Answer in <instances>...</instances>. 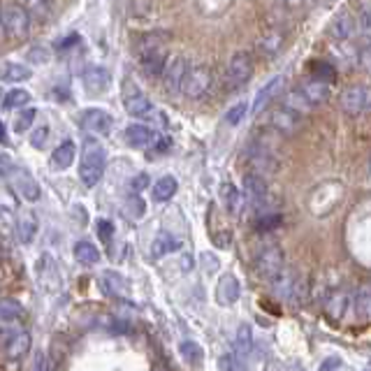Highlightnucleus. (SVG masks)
<instances>
[{
  "mask_svg": "<svg viewBox=\"0 0 371 371\" xmlns=\"http://www.w3.org/2000/svg\"><path fill=\"white\" fill-rule=\"evenodd\" d=\"M105 168H107V154H105V147L96 139H86L84 151H82V163H79V179L86 188H93L96 183H100V179L105 174Z\"/></svg>",
  "mask_w": 371,
  "mask_h": 371,
  "instance_id": "nucleus-1",
  "label": "nucleus"
},
{
  "mask_svg": "<svg viewBox=\"0 0 371 371\" xmlns=\"http://www.w3.org/2000/svg\"><path fill=\"white\" fill-rule=\"evenodd\" d=\"M0 174L8 179L10 186L17 190L19 195L24 197V200L37 202L39 195H42V190H39V183L35 181V179H33L24 168H19V165L12 163L10 158H0Z\"/></svg>",
  "mask_w": 371,
  "mask_h": 371,
  "instance_id": "nucleus-2",
  "label": "nucleus"
},
{
  "mask_svg": "<svg viewBox=\"0 0 371 371\" xmlns=\"http://www.w3.org/2000/svg\"><path fill=\"white\" fill-rule=\"evenodd\" d=\"M0 30L10 39H24L30 33V15L21 5H5L0 10Z\"/></svg>",
  "mask_w": 371,
  "mask_h": 371,
  "instance_id": "nucleus-3",
  "label": "nucleus"
},
{
  "mask_svg": "<svg viewBox=\"0 0 371 371\" xmlns=\"http://www.w3.org/2000/svg\"><path fill=\"white\" fill-rule=\"evenodd\" d=\"M211 82H214V77H211V70L204 68V65H195V68H188L186 70V75L181 79V91L186 98H202L204 93L211 89Z\"/></svg>",
  "mask_w": 371,
  "mask_h": 371,
  "instance_id": "nucleus-4",
  "label": "nucleus"
},
{
  "mask_svg": "<svg viewBox=\"0 0 371 371\" xmlns=\"http://www.w3.org/2000/svg\"><path fill=\"white\" fill-rule=\"evenodd\" d=\"M123 107L135 118H149L154 114V105H151L149 98L144 96V93L137 89V84L130 82V79L123 82Z\"/></svg>",
  "mask_w": 371,
  "mask_h": 371,
  "instance_id": "nucleus-5",
  "label": "nucleus"
},
{
  "mask_svg": "<svg viewBox=\"0 0 371 371\" xmlns=\"http://www.w3.org/2000/svg\"><path fill=\"white\" fill-rule=\"evenodd\" d=\"M168 63V51L161 42H154L149 37V42L142 44V70L149 77H161Z\"/></svg>",
  "mask_w": 371,
  "mask_h": 371,
  "instance_id": "nucleus-6",
  "label": "nucleus"
},
{
  "mask_svg": "<svg viewBox=\"0 0 371 371\" xmlns=\"http://www.w3.org/2000/svg\"><path fill=\"white\" fill-rule=\"evenodd\" d=\"M79 125H82L86 132H93V135H109L111 128H114V118H111L109 111L89 107L79 116Z\"/></svg>",
  "mask_w": 371,
  "mask_h": 371,
  "instance_id": "nucleus-7",
  "label": "nucleus"
},
{
  "mask_svg": "<svg viewBox=\"0 0 371 371\" xmlns=\"http://www.w3.org/2000/svg\"><path fill=\"white\" fill-rule=\"evenodd\" d=\"M341 107L350 116L364 114L369 107V89L367 86H362V84L348 86V89L341 93Z\"/></svg>",
  "mask_w": 371,
  "mask_h": 371,
  "instance_id": "nucleus-8",
  "label": "nucleus"
},
{
  "mask_svg": "<svg viewBox=\"0 0 371 371\" xmlns=\"http://www.w3.org/2000/svg\"><path fill=\"white\" fill-rule=\"evenodd\" d=\"M255 72V65H253V58H251L246 51H239L230 58V65H228V79L232 86H244L246 82H251Z\"/></svg>",
  "mask_w": 371,
  "mask_h": 371,
  "instance_id": "nucleus-9",
  "label": "nucleus"
},
{
  "mask_svg": "<svg viewBox=\"0 0 371 371\" xmlns=\"http://www.w3.org/2000/svg\"><path fill=\"white\" fill-rule=\"evenodd\" d=\"M302 116L304 114H300V111H295V109L286 107V105H281V107L274 109L269 123H271V128H274L276 132H281V135H295V132L300 130V125H302Z\"/></svg>",
  "mask_w": 371,
  "mask_h": 371,
  "instance_id": "nucleus-10",
  "label": "nucleus"
},
{
  "mask_svg": "<svg viewBox=\"0 0 371 371\" xmlns=\"http://www.w3.org/2000/svg\"><path fill=\"white\" fill-rule=\"evenodd\" d=\"M242 297V286L235 274H223L216 283V302L221 307H235Z\"/></svg>",
  "mask_w": 371,
  "mask_h": 371,
  "instance_id": "nucleus-11",
  "label": "nucleus"
},
{
  "mask_svg": "<svg viewBox=\"0 0 371 371\" xmlns=\"http://www.w3.org/2000/svg\"><path fill=\"white\" fill-rule=\"evenodd\" d=\"M82 82H84L86 93H91V96H100V93H105V91L109 89L111 75H109L107 68H100V65H91V68L84 72Z\"/></svg>",
  "mask_w": 371,
  "mask_h": 371,
  "instance_id": "nucleus-12",
  "label": "nucleus"
},
{
  "mask_svg": "<svg viewBox=\"0 0 371 371\" xmlns=\"http://www.w3.org/2000/svg\"><path fill=\"white\" fill-rule=\"evenodd\" d=\"M283 84H286V79H283L281 75H276V77H271L260 91H257V96H255V100H253V114H262V111L267 109L278 96H281Z\"/></svg>",
  "mask_w": 371,
  "mask_h": 371,
  "instance_id": "nucleus-13",
  "label": "nucleus"
},
{
  "mask_svg": "<svg viewBox=\"0 0 371 371\" xmlns=\"http://www.w3.org/2000/svg\"><path fill=\"white\" fill-rule=\"evenodd\" d=\"M255 262H257V271H260V276L271 278L276 271L283 269V251L278 246H267L260 255H257Z\"/></svg>",
  "mask_w": 371,
  "mask_h": 371,
  "instance_id": "nucleus-14",
  "label": "nucleus"
},
{
  "mask_svg": "<svg viewBox=\"0 0 371 371\" xmlns=\"http://www.w3.org/2000/svg\"><path fill=\"white\" fill-rule=\"evenodd\" d=\"M188 70V63H186L183 56H177L172 61L165 63V70H163V77H165V89L172 91V93H179L181 89V79Z\"/></svg>",
  "mask_w": 371,
  "mask_h": 371,
  "instance_id": "nucleus-15",
  "label": "nucleus"
},
{
  "mask_svg": "<svg viewBox=\"0 0 371 371\" xmlns=\"http://www.w3.org/2000/svg\"><path fill=\"white\" fill-rule=\"evenodd\" d=\"M355 30V19L348 10H341L339 15L332 19L329 24V35H332L336 42H346V39L353 35Z\"/></svg>",
  "mask_w": 371,
  "mask_h": 371,
  "instance_id": "nucleus-16",
  "label": "nucleus"
},
{
  "mask_svg": "<svg viewBox=\"0 0 371 371\" xmlns=\"http://www.w3.org/2000/svg\"><path fill=\"white\" fill-rule=\"evenodd\" d=\"M102 288H105V293L111 295V297H121V300H128L130 297L128 281H125V278L114 269H107L102 274Z\"/></svg>",
  "mask_w": 371,
  "mask_h": 371,
  "instance_id": "nucleus-17",
  "label": "nucleus"
},
{
  "mask_svg": "<svg viewBox=\"0 0 371 371\" xmlns=\"http://www.w3.org/2000/svg\"><path fill=\"white\" fill-rule=\"evenodd\" d=\"M154 139H156L154 130H151L149 125H144V123H132V125L125 128V142H128L130 147H135V149L149 147Z\"/></svg>",
  "mask_w": 371,
  "mask_h": 371,
  "instance_id": "nucleus-18",
  "label": "nucleus"
},
{
  "mask_svg": "<svg viewBox=\"0 0 371 371\" xmlns=\"http://www.w3.org/2000/svg\"><path fill=\"white\" fill-rule=\"evenodd\" d=\"M179 248H181V242H179L174 235H170V232H161V235H156V239L151 242V257L161 260V257L174 253V251H179Z\"/></svg>",
  "mask_w": 371,
  "mask_h": 371,
  "instance_id": "nucleus-19",
  "label": "nucleus"
},
{
  "mask_svg": "<svg viewBox=\"0 0 371 371\" xmlns=\"http://www.w3.org/2000/svg\"><path fill=\"white\" fill-rule=\"evenodd\" d=\"M177 190H179L177 177L165 174V177H161V179H158V181L154 183V188H151V197H154L156 202H170L172 197L177 195Z\"/></svg>",
  "mask_w": 371,
  "mask_h": 371,
  "instance_id": "nucleus-20",
  "label": "nucleus"
},
{
  "mask_svg": "<svg viewBox=\"0 0 371 371\" xmlns=\"http://www.w3.org/2000/svg\"><path fill=\"white\" fill-rule=\"evenodd\" d=\"M232 348H235L237 357H248L251 355V350H253V329H251V325L242 323L239 327H237Z\"/></svg>",
  "mask_w": 371,
  "mask_h": 371,
  "instance_id": "nucleus-21",
  "label": "nucleus"
},
{
  "mask_svg": "<svg viewBox=\"0 0 371 371\" xmlns=\"http://www.w3.org/2000/svg\"><path fill=\"white\" fill-rule=\"evenodd\" d=\"M302 93H304V98L311 102V107H316V105H323V102L329 100V86L325 84L323 79H314V82L304 84Z\"/></svg>",
  "mask_w": 371,
  "mask_h": 371,
  "instance_id": "nucleus-22",
  "label": "nucleus"
},
{
  "mask_svg": "<svg viewBox=\"0 0 371 371\" xmlns=\"http://www.w3.org/2000/svg\"><path fill=\"white\" fill-rule=\"evenodd\" d=\"M269 283H271V293H274L278 300H288L290 290H293L295 278H293V274H290L286 267H283L281 271H276V274L269 278Z\"/></svg>",
  "mask_w": 371,
  "mask_h": 371,
  "instance_id": "nucleus-23",
  "label": "nucleus"
},
{
  "mask_svg": "<svg viewBox=\"0 0 371 371\" xmlns=\"http://www.w3.org/2000/svg\"><path fill=\"white\" fill-rule=\"evenodd\" d=\"M72 253H75V260L79 264H84V267H93V264L100 262V251L93 246L91 242H77Z\"/></svg>",
  "mask_w": 371,
  "mask_h": 371,
  "instance_id": "nucleus-24",
  "label": "nucleus"
},
{
  "mask_svg": "<svg viewBox=\"0 0 371 371\" xmlns=\"http://www.w3.org/2000/svg\"><path fill=\"white\" fill-rule=\"evenodd\" d=\"M37 232V218L35 214H30V211H24L21 216H19L17 221V237L21 244H30L33 237H35Z\"/></svg>",
  "mask_w": 371,
  "mask_h": 371,
  "instance_id": "nucleus-25",
  "label": "nucleus"
},
{
  "mask_svg": "<svg viewBox=\"0 0 371 371\" xmlns=\"http://www.w3.org/2000/svg\"><path fill=\"white\" fill-rule=\"evenodd\" d=\"M77 156V147L72 142H63L61 147H56V151L51 154V165L56 170H68L72 163H75Z\"/></svg>",
  "mask_w": 371,
  "mask_h": 371,
  "instance_id": "nucleus-26",
  "label": "nucleus"
},
{
  "mask_svg": "<svg viewBox=\"0 0 371 371\" xmlns=\"http://www.w3.org/2000/svg\"><path fill=\"white\" fill-rule=\"evenodd\" d=\"M244 190H246V195H251V200H264V195H267V183H264L262 174H255V172H248L246 177H244Z\"/></svg>",
  "mask_w": 371,
  "mask_h": 371,
  "instance_id": "nucleus-27",
  "label": "nucleus"
},
{
  "mask_svg": "<svg viewBox=\"0 0 371 371\" xmlns=\"http://www.w3.org/2000/svg\"><path fill=\"white\" fill-rule=\"evenodd\" d=\"M28 350H30V334L28 332L12 334V339L8 341V357L10 360H19V357L28 355Z\"/></svg>",
  "mask_w": 371,
  "mask_h": 371,
  "instance_id": "nucleus-28",
  "label": "nucleus"
},
{
  "mask_svg": "<svg viewBox=\"0 0 371 371\" xmlns=\"http://www.w3.org/2000/svg\"><path fill=\"white\" fill-rule=\"evenodd\" d=\"M221 202H223V207L230 211V214H237V211L242 209L244 197L239 193V188H235L232 183H223L221 186Z\"/></svg>",
  "mask_w": 371,
  "mask_h": 371,
  "instance_id": "nucleus-29",
  "label": "nucleus"
},
{
  "mask_svg": "<svg viewBox=\"0 0 371 371\" xmlns=\"http://www.w3.org/2000/svg\"><path fill=\"white\" fill-rule=\"evenodd\" d=\"M281 46H283V35L276 30L267 33V35H262L260 39H257V49H260V54L269 56V58H274L278 51H281Z\"/></svg>",
  "mask_w": 371,
  "mask_h": 371,
  "instance_id": "nucleus-30",
  "label": "nucleus"
},
{
  "mask_svg": "<svg viewBox=\"0 0 371 371\" xmlns=\"http://www.w3.org/2000/svg\"><path fill=\"white\" fill-rule=\"evenodd\" d=\"M5 82H26V79L33 77V72L28 65H21V63H5L3 70H0Z\"/></svg>",
  "mask_w": 371,
  "mask_h": 371,
  "instance_id": "nucleus-31",
  "label": "nucleus"
},
{
  "mask_svg": "<svg viewBox=\"0 0 371 371\" xmlns=\"http://www.w3.org/2000/svg\"><path fill=\"white\" fill-rule=\"evenodd\" d=\"M3 107L5 109H21L30 102V93L26 89H12L10 93H3Z\"/></svg>",
  "mask_w": 371,
  "mask_h": 371,
  "instance_id": "nucleus-32",
  "label": "nucleus"
},
{
  "mask_svg": "<svg viewBox=\"0 0 371 371\" xmlns=\"http://www.w3.org/2000/svg\"><path fill=\"white\" fill-rule=\"evenodd\" d=\"M123 214L128 216V218H132V221H137V218H142L144 214H147V204H144V200L137 193H132V195L125 197Z\"/></svg>",
  "mask_w": 371,
  "mask_h": 371,
  "instance_id": "nucleus-33",
  "label": "nucleus"
},
{
  "mask_svg": "<svg viewBox=\"0 0 371 371\" xmlns=\"http://www.w3.org/2000/svg\"><path fill=\"white\" fill-rule=\"evenodd\" d=\"M346 307H348V295L346 293H334L327 300V316L332 318V320H341L343 314H346Z\"/></svg>",
  "mask_w": 371,
  "mask_h": 371,
  "instance_id": "nucleus-34",
  "label": "nucleus"
},
{
  "mask_svg": "<svg viewBox=\"0 0 371 371\" xmlns=\"http://www.w3.org/2000/svg\"><path fill=\"white\" fill-rule=\"evenodd\" d=\"M179 355L188 364H200L204 357V350L200 343H195V341H181L179 343Z\"/></svg>",
  "mask_w": 371,
  "mask_h": 371,
  "instance_id": "nucleus-35",
  "label": "nucleus"
},
{
  "mask_svg": "<svg viewBox=\"0 0 371 371\" xmlns=\"http://www.w3.org/2000/svg\"><path fill=\"white\" fill-rule=\"evenodd\" d=\"M24 316V307L17 300H0V323H15Z\"/></svg>",
  "mask_w": 371,
  "mask_h": 371,
  "instance_id": "nucleus-36",
  "label": "nucleus"
},
{
  "mask_svg": "<svg viewBox=\"0 0 371 371\" xmlns=\"http://www.w3.org/2000/svg\"><path fill=\"white\" fill-rule=\"evenodd\" d=\"M286 107H290V109H295V111H300V114H304L307 116L311 109V102L307 100V98H304V93H302V89H295L293 93H288V98H286Z\"/></svg>",
  "mask_w": 371,
  "mask_h": 371,
  "instance_id": "nucleus-37",
  "label": "nucleus"
},
{
  "mask_svg": "<svg viewBox=\"0 0 371 371\" xmlns=\"http://www.w3.org/2000/svg\"><path fill=\"white\" fill-rule=\"evenodd\" d=\"M353 307H355V314L362 318V320H367L369 314H371V293H369V286H362L360 290H357V295H355V302H353Z\"/></svg>",
  "mask_w": 371,
  "mask_h": 371,
  "instance_id": "nucleus-38",
  "label": "nucleus"
},
{
  "mask_svg": "<svg viewBox=\"0 0 371 371\" xmlns=\"http://www.w3.org/2000/svg\"><path fill=\"white\" fill-rule=\"evenodd\" d=\"M21 8L33 17L39 19L49 17V0H21Z\"/></svg>",
  "mask_w": 371,
  "mask_h": 371,
  "instance_id": "nucleus-39",
  "label": "nucleus"
},
{
  "mask_svg": "<svg viewBox=\"0 0 371 371\" xmlns=\"http://www.w3.org/2000/svg\"><path fill=\"white\" fill-rule=\"evenodd\" d=\"M230 3L232 0H197V8H200L202 15L214 17V15H221L225 8H230Z\"/></svg>",
  "mask_w": 371,
  "mask_h": 371,
  "instance_id": "nucleus-40",
  "label": "nucleus"
},
{
  "mask_svg": "<svg viewBox=\"0 0 371 371\" xmlns=\"http://www.w3.org/2000/svg\"><path fill=\"white\" fill-rule=\"evenodd\" d=\"M248 114V105L246 102H237V105H232V107L225 111V123L228 125H239L244 118H246Z\"/></svg>",
  "mask_w": 371,
  "mask_h": 371,
  "instance_id": "nucleus-41",
  "label": "nucleus"
},
{
  "mask_svg": "<svg viewBox=\"0 0 371 371\" xmlns=\"http://www.w3.org/2000/svg\"><path fill=\"white\" fill-rule=\"evenodd\" d=\"M37 116V109H21V114L15 118V132H26Z\"/></svg>",
  "mask_w": 371,
  "mask_h": 371,
  "instance_id": "nucleus-42",
  "label": "nucleus"
},
{
  "mask_svg": "<svg viewBox=\"0 0 371 371\" xmlns=\"http://www.w3.org/2000/svg\"><path fill=\"white\" fill-rule=\"evenodd\" d=\"M26 58H28V63L33 65H46L51 61V51L46 49V46H33L28 54H26Z\"/></svg>",
  "mask_w": 371,
  "mask_h": 371,
  "instance_id": "nucleus-43",
  "label": "nucleus"
},
{
  "mask_svg": "<svg viewBox=\"0 0 371 371\" xmlns=\"http://www.w3.org/2000/svg\"><path fill=\"white\" fill-rule=\"evenodd\" d=\"M96 230H98V237H100L102 244H107V246H109V244L114 242V225H111L109 221H105V218H102V221H98Z\"/></svg>",
  "mask_w": 371,
  "mask_h": 371,
  "instance_id": "nucleus-44",
  "label": "nucleus"
},
{
  "mask_svg": "<svg viewBox=\"0 0 371 371\" xmlns=\"http://www.w3.org/2000/svg\"><path fill=\"white\" fill-rule=\"evenodd\" d=\"M46 139H49V128L46 125H39V128L33 130V135H30V144L35 149H42L44 144H46Z\"/></svg>",
  "mask_w": 371,
  "mask_h": 371,
  "instance_id": "nucleus-45",
  "label": "nucleus"
},
{
  "mask_svg": "<svg viewBox=\"0 0 371 371\" xmlns=\"http://www.w3.org/2000/svg\"><path fill=\"white\" fill-rule=\"evenodd\" d=\"M242 357H237L235 353H228L223 355L221 360H218V369H242L244 362H239Z\"/></svg>",
  "mask_w": 371,
  "mask_h": 371,
  "instance_id": "nucleus-46",
  "label": "nucleus"
},
{
  "mask_svg": "<svg viewBox=\"0 0 371 371\" xmlns=\"http://www.w3.org/2000/svg\"><path fill=\"white\" fill-rule=\"evenodd\" d=\"M200 260H202V267L207 274H214V271H218V267H221V264H218V257L214 253H209V251H204L200 255Z\"/></svg>",
  "mask_w": 371,
  "mask_h": 371,
  "instance_id": "nucleus-47",
  "label": "nucleus"
},
{
  "mask_svg": "<svg viewBox=\"0 0 371 371\" xmlns=\"http://www.w3.org/2000/svg\"><path fill=\"white\" fill-rule=\"evenodd\" d=\"M130 193H142L144 188H149V177L147 174H137L130 179Z\"/></svg>",
  "mask_w": 371,
  "mask_h": 371,
  "instance_id": "nucleus-48",
  "label": "nucleus"
},
{
  "mask_svg": "<svg viewBox=\"0 0 371 371\" xmlns=\"http://www.w3.org/2000/svg\"><path fill=\"white\" fill-rule=\"evenodd\" d=\"M281 221H283V218L278 214L262 216L260 221H257V228H260V230H271V228H276V225H281Z\"/></svg>",
  "mask_w": 371,
  "mask_h": 371,
  "instance_id": "nucleus-49",
  "label": "nucleus"
},
{
  "mask_svg": "<svg viewBox=\"0 0 371 371\" xmlns=\"http://www.w3.org/2000/svg\"><path fill=\"white\" fill-rule=\"evenodd\" d=\"M360 24H362L364 35H367V33H369V3H367V0H362V8H360Z\"/></svg>",
  "mask_w": 371,
  "mask_h": 371,
  "instance_id": "nucleus-50",
  "label": "nucleus"
},
{
  "mask_svg": "<svg viewBox=\"0 0 371 371\" xmlns=\"http://www.w3.org/2000/svg\"><path fill=\"white\" fill-rule=\"evenodd\" d=\"M341 367H343V362H341V357H336V355L327 357V360H323V364H320V369H323V371H329V369H341Z\"/></svg>",
  "mask_w": 371,
  "mask_h": 371,
  "instance_id": "nucleus-51",
  "label": "nucleus"
},
{
  "mask_svg": "<svg viewBox=\"0 0 371 371\" xmlns=\"http://www.w3.org/2000/svg\"><path fill=\"white\" fill-rule=\"evenodd\" d=\"M79 39H82V37H79V35H68V37H65L63 39V42H58V49H68V46H75V44H79Z\"/></svg>",
  "mask_w": 371,
  "mask_h": 371,
  "instance_id": "nucleus-52",
  "label": "nucleus"
},
{
  "mask_svg": "<svg viewBox=\"0 0 371 371\" xmlns=\"http://www.w3.org/2000/svg\"><path fill=\"white\" fill-rule=\"evenodd\" d=\"M193 267H195L193 255H190V253H188V255H183V257H181V269H183V271H190Z\"/></svg>",
  "mask_w": 371,
  "mask_h": 371,
  "instance_id": "nucleus-53",
  "label": "nucleus"
},
{
  "mask_svg": "<svg viewBox=\"0 0 371 371\" xmlns=\"http://www.w3.org/2000/svg\"><path fill=\"white\" fill-rule=\"evenodd\" d=\"M33 369H46V362H44V355H42V353H37L35 364H33Z\"/></svg>",
  "mask_w": 371,
  "mask_h": 371,
  "instance_id": "nucleus-54",
  "label": "nucleus"
},
{
  "mask_svg": "<svg viewBox=\"0 0 371 371\" xmlns=\"http://www.w3.org/2000/svg\"><path fill=\"white\" fill-rule=\"evenodd\" d=\"M0 142L8 144V130H5V125H3V123H0Z\"/></svg>",
  "mask_w": 371,
  "mask_h": 371,
  "instance_id": "nucleus-55",
  "label": "nucleus"
},
{
  "mask_svg": "<svg viewBox=\"0 0 371 371\" xmlns=\"http://www.w3.org/2000/svg\"><path fill=\"white\" fill-rule=\"evenodd\" d=\"M286 3H290V5H300V3H304V0H286Z\"/></svg>",
  "mask_w": 371,
  "mask_h": 371,
  "instance_id": "nucleus-56",
  "label": "nucleus"
},
{
  "mask_svg": "<svg viewBox=\"0 0 371 371\" xmlns=\"http://www.w3.org/2000/svg\"><path fill=\"white\" fill-rule=\"evenodd\" d=\"M0 98H3V89H0Z\"/></svg>",
  "mask_w": 371,
  "mask_h": 371,
  "instance_id": "nucleus-57",
  "label": "nucleus"
}]
</instances>
